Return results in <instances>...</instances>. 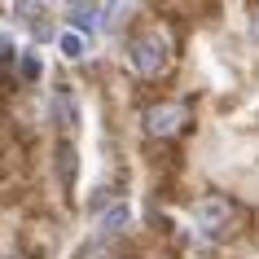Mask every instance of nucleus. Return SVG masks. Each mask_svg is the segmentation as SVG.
<instances>
[{
	"mask_svg": "<svg viewBox=\"0 0 259 259\" xmlns=\"http://www.w3.org/2000/svg\"><path fill=\"white\" fill-rule=\"evenodd\" d=\"M22 75H27V79H35V75H40V57H35V53L22 57Z\"/></svg>",
	"mask_w": 259,
	"mask_h": 259,
	"instance_id": "obj_8",
	"label": "nucleus"
},
{
	"mask_svg": "<svg viewBox=\"0 0 259 259\" xmlns=\"http://www.w3.org/2000/svg\"><path fill=\"white\" fill-rule=\"evenodd\" d=\"M123 229H127V206H114L110 215H101V233L114 237V233H123Z\"/></svg>",
	"mask_w": 259,
	"mask_h": 259,
	"instance_id": "obj_6",
	"label": "nucleus"
},
{
	"mask_svg": "<svg viewBox=\"0 0 259 259\" xmlns=\"http://www.w3.org/2000/svg\"><path fill=\"white\" fill-rule=\"evenodd\" d=\"M189 119V110L180 106V101H163V106H150L145 110V132L150 137H176L180 127Z\"/></svg>",
	"mask_w": 259,
	"mask_h": 259,
	"instance_id": "obj_3",
	"label": "nucleus"
},
{
	"mask_svg": "<svg viewBox=\"0 0 259 259\" xmlns=\"http://www.w3.org/2000/svg\"><path fill=\"white\" fill-rule=\"evenodd\" d=\"M255 35H259V9H255Z\"/></svg>",
	"mask_w": 259,
	"mask_h": 259,
	"instance_id": "obj_9",
	"label": "nucleus"
},
{
	"mask_svg": "<svg viewBox=\"0 0 259 259\" xmlns=\"http://www.w3.org/2000/svg\"><path fill=\"white\" fill-rule=\"evenodd\" d=\"M127 57H132V70H137L141 79L167 75V66H171V40H167V31L150 27V31H141V35H132Z\"/></svg>",
	"mask_w": 259,
	"mask_h": 259,
	"instance_id": "obj_1",
	"label": "nucleus"
},
{
	"mask_svg": "<svg viewBox=\"0 0 259 259\" xmlns=\"http://www.w3.org/2000/svg\"><path fill=\"white\" fill-rule=\"evenodd\" d=\"M70 18H75L83 31H101V27H110V9H106V5H70Z\"/></svg>",
	"mask_w": 259,
	"mask_h": 259,
	"instance_id": "obj_4",
	"label": "nucleus"
},
{
	"mask_svg": "<svg viewBox=\"0 0 259 259\" xmlns=\"http://www.w3.org/2000/svg\"><path fill=\"white\" fill-rule=\"evenodd\" d=\"M57 44H62V53H66V57H83V35H79V31H66Z\"/></svg>",
	"mask_w": 259,
	"mask_h": 259,
	"instance_id": "obj_7",
	"label": "nucleus"
},
{
	"mask_svg": "<svg viewBox=\"0 0 259 259\" xmlns=\"http://www.w3.org/2000/svg\"><path fill=\"white\" fill-rule=\"evenodd\" d=\"M79 259H132V255H127V250H123L119 242H93Z\"/></svg>",
	"mask_w": 259,
	"mask_h": 259,
	"instance_id": "obj_5",
	"label": "nucleus"
},
{
	"mask_svg": "<svg viewBox=\"0 0 259 259\" xmlns=\"http://www.w3.org/2000/svg\"><path fill=\"white\" fill-rule=\"evenodd\" d=\"M193 224H198L206 237H220V233H229L233 224H237V206H233L229 198L211 193V198H202V202L193 206Z\"/></svg>",
	"mask_w": 259,
	"mask_h": 259,
	"instance_id": "obj_2",
	"label": "nucleus"
}]
</instances>
